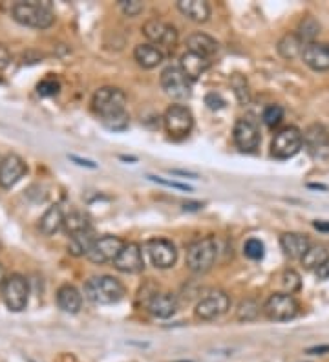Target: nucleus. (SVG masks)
<instances>
[{"mask_svg": "<svg viewBox=\"0 0 329 362\" xmlns=\"http://www.w3.org/2000/svg\"><path fill=\"white\" fill-rule=\"evenodd\" d=\"M92 106L99 115L101 123L112 132H124L130 124L126 112V94L115 86H103L92 97Z\"/></svg>", "mask_w": 329, "mask_h": 362, "instance_id": "1", "label": "nucleus"}, {"mask_svg": "<svg viewBox=\"0 0 329 362\" xmlns=\"http://www.w3.org/2000/svg\"><path fill=\"white\" fill-rule=\"evenodd\" d=\"M85 295L94 304L112 305L123 301L126 289H124L123 282L119 278L101 275V277H92L86 280Z\"/></svg>", "mask_w": 329, "mask_h": 362, "instance_id": "2", "label": "nucleus"}, {"mask_svg": "<svg viewBox=\"0 0 329 362\" xmlns=\"http://www.w3.org/2000/svg\"><path fill=\"white\" fill-rule=\"evenodd\" d=\"M218 258V242L212 236L200 238L187 247V267L196 275L210 271Z\"/></svg>", "mask_w": 329, "mask_h": 362, "instance_id": "3", "label": "nucleus"}, {"mask_svg": "<svg viewBox=\"0 0 329 362\" xmlns=\"http://www.w3.org/2000/svg\"><path fill=\"white\" fill-rule=\"evenodd\" d=\"M11 15L19 24L37 29L50 28L55 20V15L50 10V6L38 4V2H17L11 8Z\"/></svg>", "mask_w": 329, "mask_h": 362, "instance_id": "4", "label": "nucleus"}, {"mask_svg": "<svg viewBox=\"0 0 329 362\" xmlns=\"http://www.w3.org/2000/svg\"><path fill=\"white\" fill-rule=\"evenodd\" d=\"M163 126L172 139H185L194 129V115L185 105H170L163 114Z\"/></svg>", "mask_w": 329, "mask_h": 362, "instance_id": "5", "label": "nucleus"}, {"mask_svg": "<svg viewBox=\"0 0 329 362\" xmlns=\"http://www.w3.org/2000/svg\"><path fill=\"white\" fill-rule=\"evenodd\" d=\"M304 147V133L296 126H284L275 133L271 143V156L277 159H291Z\"/></svg>", "mask_w": 329, "mask_h": 362, "instance_id": "6", "label": "nucleus"}, {"mask_svg": "<svg viewBox=\"0 0 329 362\" xmlns=\"http://www.w3.org/2000/svg\"><path fill=\"white\" fill-rule=\"evenodd\" d=\"M298 313H300V304L289 293H272L263 304V314L271 322H289Z\"/></svg>", "mask_w": 329, "mask_h": 362, "instance_id": "7", "label": "nucleus"}, {"mask_svg": "<svg viewBox=\"0 0 329 362\" xmlns=\"http://www.w3.org/2000/svg\"><path fill=\"white\" fill-rule=\"evenodd\" d=\"M2 298L6 307L13 313H20L28 307L29 302V284L22 275L15 273L6 278V284L2 287Z\"/></svg>", "mask_w": 329, "mask_h": 362, "instance_id": "8", "label": "nucleus"}, {"mask_svg": "<svg viewBox=\"0 0 329 362\" xmlns=\"http://www.w3.org/2000/svg\"><path fill=\"white\" fill-rule=\"evenodd\" d=\"M159 82H161L163 92L172 99L185 101L192 96V81L182 72L180 66L165 68L161 72V77H159Z\"/></svg>", "mask_w": 329, "mask_h": 362, "instance_id": "9", "label": "nucleus"}, {"mask_svg": "<svg viewBox=\"0 0 329 362\" xmlns=\"http://www.w3.org/2000/svg\"><path fill=\"white\" fill-rule=\"evenodd\" d=\"M231 307V298L225 291H210L205 296H201L196 304V317L201 320H216L225 314Z\"/></svg>", "mask_w": 329, "mask_h": 362, "instance_id": "10", "label": "nucleus"}, {"mask_svg": "<svg viewBox=\"0 0 329 362\" xmlns=\"http://www.w3.org/2000/svg\"><path fill=\"white\" fill-rule=\"evenodd\" d=\"M145 251L156 269H170L177 260L176 245L167 238H150L145 243Z\"/></svg>", "mask_w": 329, "mask_h": 362, "instance_id": "11", "label": "nucleus"}, {"mask_svg": "<svg viewBox=\"0 0 329 362\" xmlns=\"http://www.w3.org/2000/svg\"><path fill=\"white\" fill-rule=\"evenodd\" d=\"M143 35L150 41V44L158 48L174 50L177 44V29L174 26L163 22V20L152 19L143 26Z\"/></svg>", "mask_w": 329, "mask_h": 362, "instance_id": "12", "label": "nucleus"}, {"mask_svg": "<svg viewBox=\"0 0 329 362\" xmlns=\"http://www.w3.org/2000/svg\"><path fill=\"white\" fill-rule=\"evenodd\" d=\"M124 242L119 236H114V234H105L101 238L96 240L94 247L90 249L88 253V260L97 266H103V263H114L117 254L121 253Z\"/></svg>", "mask_w": 329, "mask_h": 362, "instance_id": "13", "label": "nucleus"}, {"mask_svg": "<svg viewBox=\"0 0 329 362\" xmlns=\"http://www.w3.org/2000/svg\"><path fill=\"white\" fill-rule=\"evenodd\" d=\"M233 139L242 152H256L260 141H262V136H260V130H258L254 121L242 117L234 124Z\"/></svg>", "mask_w": 329, "mask_h": 362, "instance_id": "14", "label": "nucleus"}, {"mask_svg": "<svg viewBox=\"0 0 329 362\" xmlns=\"http://www.w3.org/2000/svg\"><path fill=\"white\" fill-rule=\"evenodd\" d=\"M114 267L117 271L126 273V275H136V273H141L145 269V258L143 251H141V245L136 242L124 243L121 253L115 258Z\"/></svg>", "mask_w": 329, "mask_h": 362, "instance_id": "15", "label": "nucleus"}, {"mask_svg": "<svg viewBox=\"0 0 329 362\" xmlns=\"http://www.w3.org/2000/svg\"><path fill=\"white\" fill-rule=\"evenodd\" d=\"M28 172V165L17 154H8L0 161V187L2 189H11L19 183Z\"/></svg>", "mask_w": 329, "mask_h": 362, "instance_id": "16", "label": "nucleus"}, {"mask_svg": "<svg viewBox=\"0 0 329 362\" xmlns=\"http://www.w3.org/2000/svg\"><path fill=\"white\" fill-rule=\"evenodd\" d=\"M147 311L156 319H170L177 311L176 295L167 293V291H156L148 296Z\"/></svg>", "mask_w": 329, "mask_h": 362, "instance_id": "17", "label": "nucleus"}, {"mask_svg": "<svg viewBox=\"0 0 329 362\" xmlns=\"http://www.w3.org/2000/svg\"><path fill=\"white\" fill-rule=\"evenodd\" d=\"M300 59L315 72H329V43L305 44Z\"/></svg>", "mask_w": 329, "mask_h": 362, "instance_id": "18", "label": "nucleus"}, {"mask_svg": "<svg viewBox=\"0 0 329 362\" xmlns=\"http://www.w3.org/2000/svg\"><path fill=\"white\" fill-rule=\"evenodd\" d=\"M280 247L286 256L293 258V260H302L304 254L309 251L311 242L305 234L284 233L280 236Z\"/></svg>", "mask_w": 329, "mask_h": 362, "instance_id": "19", "label": "nucleus"}, {"mask_svg": "<svg viewBox=\"0 0 329 362\" xmlns=\"http://www.w3.org/2000/svg\"><path fill=\"white\" fill-rule=\"evenodd\" d=\"M210 64H212L210 59L203 57V55H198V53L194 52H189V50H187L182 55V59H180V68H182V72L185 73L191 81L200 79V77L209 70Z\"/></svg>", "mask_w": 329, "mask_h": 362, "instance_id": "20", "label": "nucleus"}, {"mask_svg": "<svg viewBox=\"0 0 329 362\" xmlns=\"http://www.w3.org/2000/svg\"><path fill=\"white\" fill-rule=\"evenodd\" d=\"M134 59L141 68H145V70H152V68L159 66V64L165 61V52L150 43L138 44L134 50Z\"/></svg>", "mask_w": 329, "mask_h": 362, "instance_id": "21", "label": "nucleus"}, {"mask_svg": "<svg viewBox=\"0 0 329 362\" xmlns=\"http://www.w3.org/2000/svg\"><path fill=\"white\" fill-rule=\"evenodd\" d=\"M57 305L59 310L64 311V313L75 314L81 311L82 307V295L79 293L75 286H70V284H64L57 289Z\"/></svg>", "mask_w": 329, "mask_h": 362, "instance_id": "22", "label": "nucleus"}, {"mask_svg": "<svg viewBox=\"0 0 329 362\" xmlns=\"http://www.w3.org/2000/svg\"><path fill=\"white\" fill-rule=\"evenodd\" d=\"M177 10L192 22H207L210 17V6L205 0H177Z\"/></svg>", "mask_w": 329, "mask_h": 362, "instance_id": "23", "label": "nucleus"}, {"mask_svg": "<svg viewBox=\"0 0 329 362\" xmlns=\"http://www.w3.org/2000/svg\"><path fill=\"white\" fill-rule=\"evenodd\" d=\"M187 48H189V52H194L198 55L212 59L218 53L219 44L216 38H212L207 34H192L191 37L187 38Z\"/></svg>", "mask_w": 329, "mask_h": 362, "instance_id": "24", "label": "nucleus"}, {"mask_svg": "<svg viewBox=\"0 0 329 362\" xmlns=\"http://www.w3.org/2000/svg\"><path fill=\"white\" fill-rule=\"evenodd\" d=\"M64 210L61 205H52L46 212L43 215V218L38 219V231L44 234V236H52L57 231H61L64 227Z\"/></svg>", "mask_w": 329, "mask_h": 362, "instance_id": "25", "label": "nucleus"}, {"mask_svg": "<svg viewBox=\"0 0 329 362\" xmlns=\"http://www.w3.org/2000/svg\"><path fill=\"white\" fill-rule=\"evenodd\" d=\"M96 240L97 236L92 229L73 234V236H70V242H68V253L73 254V256H88Z\"/></svg>", "mask_w": 329, "mask_h": 362, "instance_id": "26", "label": "nucleus"}, {"mask_svg": "<svg viewBox=\"0 0 329 362\" xmlns=\"http://www.w3.org/2000/svg\"><path fill=\"white\" fill-rule=\"evenodd\" d=\"M304 133V145L309 152H319L322 148L329 147V132L322 124H311Z\"/></svg>", "mask_w": 329, "mask_h": 362, "instance_id": "27", "label": "nucleus"}, {"mask_svg": "<svg viewBox=\"0 0 329 362\" xmlns=\"http://www.w3.org/2000/svg\"><path fill=\"white\" fill-rule=\"evenodd\" d=\"M305 44L302 43V38L296 34H287L278 41V53L282 57L287 59V61H293L296 57H302V52H304Z\"/></svg>", "mask_w": 329, "mask_h": 362, "instance_id": "28", "label": "nucleus"}, {"mask_svg": "<svg viewBox=\"0 0 329 362\" xmlns=\"http://www.w3.org/2000/svg\"><path fill=\"white\" fill-rule=\"evenodd\" d=\"M326 262H329V253L324 245H311L309 251L302 258V266H304L305 269H309V271H316V269H320Z\"/></svg>", "mask_w": 329, "mask_h": 362, "instance_id": "29", "label": "nucleus"}, {"mask_svg": "<svg viewBox=\"0 0 329 362\" xmlns=\"http://www.w3.org/2000/svg\"><path fill=\"white\" fill-rule=\"evenodd\" d=\"M319 34H320L319 20H316L315 17H311V15L304 17V19L300 20V24H298V29H296V35L302 38V43L304 44L315 43V38Z\"/></svg>", "mask_w": 329, "mask_h": 362, "instance_id": "30", "label": "nucleus"}, {"mask_svg": "<svg viewBox=\"0 0 329 362\" xmlns=\"http://www.w3.org/2000/svg\"><path fill=\"white\" fill-rule=\"evenodd\" d=\"M88 229H92L90 222H88V216L79 212V210H73V212L66 215V218H64V231H66L70 236Z\"/></svg>", "mask_w": 329, "mask_h": 362, "instance_id": "31", "label": "nucleus"}, {"mask_svg": "<svg viewBox=\"0 0 329 362\" xmlns=\"http://www.w3.org/2000/svg\"><path fill=\"white\" fill-rule=\"evenodd\" d=\"M260 311H263V305L258 304L254 298H247V301H242L238 305V311H236V319L240 322H253L258 319Z\"/></svg>", "mask_w": 329, "mask_h": 362, "instance_id": "32", "label": "nucleus"}, {"mask_svg": "<svg viewBox=\"0 0 329 362\" xmlns=\"http://www.w3.org/2000/svg\"><path fill=\"white\" fill-rule=\"evenodd\" d=\"M262 120L263 123L268 124L269 129H275V126H278V124L282 123V120H284V108H282L280 105H269L268 108L263 110Z\"/></svg>", "mask_w": 329, "mask_h": 362, "instance_id": "33", "label": "nucleus"}, {"mask_svg": "<svg viewBox=\"0 0 329 362\" xmlns=\"http://www.w3.org/2000/svg\"><path fill=\"white\" fill-rule=\"evenodd\" d=\"M282 286H284L286 293L293 295V293H296L302 286L300 275L296 271H293V269H287V271L282 273Z\"/></svg>", "mask_w": 329, "mask_h": 362, "instance_id": "34", "label": "nucleus"}, {"mask_svg": "<svg viewBox=\"0 0 329 362\" xmlns=\"http://www.w3.org/2000/svg\"><path fill=\"white\" fill-rule=\"evenodd\" d=\"M244 253L251 260H262L263 254H265V245H263L262 240L249 238L244 245Z\"/></svg>", "mask_w": 329, "mask_h": 362, "instance_id": "35", "label": "nucleus"}, {"mask_svg": "<svg viewBox=\"0 0 329 362\" xmlns=\"http://www.w3.org/2000/svg\"><path fill=\"white\" fill-rule=\"evenodd\" d=\"M231 86L234 88V94H236L240 103H247L249 97H251V94H249L247 79L240 75V73H236V75H233V79H231Z\"/></svg>", "mask_w": 329, "mask_h": 362, "instance_id": "36", "label": "nucleus"}, {"mask_svg": "<svg viewBox=\"0 0 329 362\" xmlns=\"http://www.w3.org/2000/svg\"><path fill=\"white\" fill-rule=\"evenodd\" d=\"M59 90H61V82L57 79H53V77H48V79H44L37 85V94L41 97L57 96Z\"/></svg>", "mask_w": 329, "mask_h": 362, "instance_id": "37", "label": "nucleus"}, {"mask_svg": "<svg viewBox=\"0 0 329 362\" xmlns=\"http://www.w3.org/2000/svg\"><path fill=\"white\" fill-rule=\"evenodd\" d=\"M119 6L121 10H123V13L126 15V17H130V19L138 17V15L143 13L145 10L143 2H139V0H121Z\"/></svg>", "mask_w": 329, "mask_h": 362, "instance_id": "38", "label": "nucleus"}, {"mask_svg": "<svg viewBox=\"0 0 329 362\" xmlns=\"http://www.w3.org/2000/svg\"><path fill=\"white\" fill-rule=\"evenodd\" d=\"M150 181H156L159 185H165V187H172V189H180V191H187L191 192L192 187H189L187 183H180V181H172V180H165V178H159V176H147Z\"/></svg>", "mask_w": 329, "mask_h": 362, "instance_id": "39", "label": "nucleus"}, {"mask_svg": "<svg viewBox=\"0 0 329 362\" xmlns=\"http://www.w3.org/2000/svg\"><path fill=\"white\" fill-rule=\"evenodd\" d=\"M205 105L209 106L210 110H221L225 106V101L221 99L219 94H216V92H210V94H207L205 96Z\"/></svg>", "mask_w": 329, "mask_h": 362, "instance_id": "40", "label": "nucleus"}, {"mask_svg": "<svg viewBox=\"0 0 329 362\" xmlns=\"http://www.w3.org/2000/svg\"><path fill=\"white\" fill-rule=\"evenodd\" d=\"M10 61H11L10 52L6 50V46H2V44H0V70L8 66V64H10Z\"/></svg>", "mask_w": 329, "mask_h": 362, "instance_id": "41", "label": "nucleus"}, {"mask_svg": "<svg viewBox=\"0 0 329 362\" xmlns=\"http://www.w3.org/2000/svg\"><path fill=\"white\" fill-rule=\"evenodd\" d=\"M72 161H75L77 165H81V167H88V168H97V165L94 161H88V159H81V157L77 156H70Z\"/></svg>", "mask_w": 329, "mask_h": 362, "instance_id": "42", "label": "nucleus"}, {"mask_svg": "<svg viewBox=\"0 0 329 362\" xmlns=\"http://www.w3.org/2000/svg\"><path fill=\"white\" fill-rule=\"evenodd\" d=\"M315 273L320 280H329V262H326L324 266L320 267V269H316Z\"/></svg>", "mask_w": 329, "mask_h": 362, "instance_id": "43", "label": "nucleus"}, {"mask_svg": "<svg viewBox=\"0 0 329 362\" xmlns=\"http://www.w3.org/2000/svg\"><path fill=\"white\" fill-rule=\"evenodd\" d=\"M313 227H315L316 231H329L328 222H315V224H313Z\"/></svg>", "mask_w": 329, "mask_h": 362, "instance_id": "44", "label": "nucleus"}, {"mask_svg": "<svg viewBox=\"0 0 329 362\" xmlns=\"http://www.w3.org/2000/svg\"><path fill=\"white\" fill-rule=\"evenodd\" d=\"M6 269H4V266H2V263H0V291H2V287H4V284H6Z\"/></svg>", "mask_w": 329, "mask_h": 362, "instance_id": "45", "label": "nucleus"}]
</instances>
